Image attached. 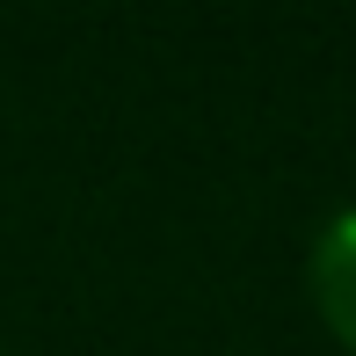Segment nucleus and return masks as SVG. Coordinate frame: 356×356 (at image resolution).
<instances>
[{"instance_id": "obj_2", "label": "nucleus", "mask_w": 356, "mask_h": 356, "mask_svg": "<svg viewBox=\"0 0 356 356\" xmlns=\"http://www.w3.org/2000/svg\"><path fill=\"white\" fill-rule=\"evenodd\" d=\"M0 356H8V349H0Z\"/></svg>"}, {"instance_id": "obj_1", "label": "nucleus", "mask_w": 356, "mask_h": 356, "mask_svg": "<svg viewBox=\"0 0 356 356\" xmlns=\"http://www.w3.org/2000/svg\"><path fill=\"white\" fill-rule=\"evenodd\" d=\"M305 298L313 320L356 356V204H334L305 248Z\"/></svg>"}]
</instances>
